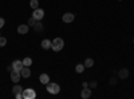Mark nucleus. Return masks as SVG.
Segmentation results:
<instances>
[{
	"label": "nucleus",
	"mask_w": 134,
	"mask_h": 99,
	"mask_svg": "<svg viewBox=\"0 0 134 99\" xmlns=\"http://www.w3.org/2000/svg\"><path fill=\"white\" fill-rule=\"evenodd\" d=\"M64 47V42L62 38H55L54 40H51V48L55 51V52H59L62 51Z\"/></svg>",
	"instance_id": "nucleus-1"
},
{
	"label": "nucleus",
	"mask_w": 134,
	"mask_h": 99,
	"mask_svg": "<svg viewBox=\"0 0 134 99\" xmlns=\"http://www.w3.org/2000/svg\"><path fill=\"white\" fill-rule=\"evenodd\" d=\"M46 86H47V91H48L50 94H59V92H60V86L57 84V83L50 82V83H47Z\"/></svg>",
	"instance_id": "nucleus-2"
},
{
	"label": "nucleus",
	"mask_w": 134,
	"mask_h": 99,
	"mask_svg": "<svg viewBox=\"0 0 134 99\" xmlns=\"http://www.w3.org/2000/svg\"><path fill=\"white\" fill-rule=\"evenodd\" d=\"M35 98H36V91L34 89L23 90V99H35Z\"/></svg>",
	"instance_id": "nucleus-3"
},
{
	"label": "nucleus",
	"mask_w": 134,
	"mask_h": 99,
	"mask_svg": "<svg viewBox=\"0 0 134 99\" xmlns=\"http://www.w3.org/2000/svg\"><path fill=\"white\" fill-rule=\"evenodd\" d=\"M20 78H21L20 71H16V70L11 71V80H12L14 83H19L20 82Z\"/></svg>",
	"instance_id": "nucleus-4"
},
{
	"label": "nucleus",
	"mask_w": 134,
	"mask_h": 99,
	"mask_svg": "<svg viewBox=\"0 0 134 99\" xmlns=\"http://www.w3.org/2000/svg\"><path fill=\"white\" fill-rule=\"evenodd\" d=\"M32 18H35L36 20H42L44 18V11L42 8H36V9H34V12H32Z\"/></svg>",
	"instance_id": "nucleus-5"
},
{
	"label": "nucleus",
	"mask_w": 134,
	"mask_h": 99,
	"mask_svg": "<svg viewBox=\"0 0 134 99\" xmlns=\"http://www.w3.org/2000/svg\"><path fill=\"white\" fill-rule=\"evenodd\" d=\"M74 19H75V15L71 14V12H66L63 15V18H62V20L64 21V23H72Z\"/></svg>",
	"instance_id": "nucleus-6"
},
{
	"label": "nucleus",
	"mask_w": 134,
	"mask_h": 99,
	"mask_svg": "<svg viewBox=\"0 0 134 99\" xmlns=\"http://www.w3.org/2000/svg\"><path fill=\"white\" fill-rule=\"evenodd\" d=\"M81 96L82 99H88L91 96V90H90V87H83V90L81 92Z\"/></svg>",
	"instance_id": "nucleus-7"
},
{
	"label": "nucleus",
	"mask_w": 134,
	"mask_h": 99,
	"mask_svg": "<svg viewBox=\"0 0 134 99\" xmlns=\"http://www.w3.org/2000/svg\"><path fill=\"white\" fill-rule=\"evenodd\" d=\"M129 74H130V71H129L127 68H121V70L118 71V78H119V79H126L127 76H129Z\"/></svg>",
	"instance_id": "nucleus-8"
},
{
	"label": "nucleus",
	"mask_w": 134,
	"mask_h": 99,
	"mask_svg": "<svg viewBox=\"0 0 134 99\" xmlns=\"http://www.w3.org/2000/svg\"><path fill=\"white\" fill-rule=\"evenodd\" d=\"M28 30H30V26L28 24H20L18 27V32H19V34H21V35H26L27 32H28Z\"/></svg>",
	"instance_id": "nucleus-9"
},
{
	"label": "nucleus",
	"mask_w": 134,
	"mask_h": 99,
	"mask_svg": "<svg viewBox=\"0 0 134 99\" xmlns=\"http://www.w3.org/2000/svg\"><path fill=\"white\" fill-rule=\"evenodd\" d=\"M23 67H24L23 60H15V62L12 63V68H14V70H16V71H20Z\"/></svg>",
	"instance_id": "nucleus-10"
},
{
	"label": "nucleus",
	"mask_w": 134,
	"mask_h": 99,
	"mask_svg": "<svg viewBox=\"0 0 134 99\" xmlns=\"http://www.w3.org/2000/svg\"><path fill=\"white\" fill-rule=\"evenodd\" d=\"M20 74H21V78H30L31 76V70L27 67V66H24V67L20 70Z\"/></svg>",
	"instance_id": "nucleus-11"
},
{
	"label": "nucleus",
	"mask_w": 134,
	"mask_h": 99,
	"mask_svg": "<svg viewBox=\"0 0 134 99\" xmlns=\"http://www.w3.org/2000/svg\"><path fill=\"white\" fill-rule=\"evenodd\" d=\"M39 80H40L42 84H47V83H50V76L47 74H42L39 76Z\"/></svg>",
	"instance_id": "nucleus-12"
},
{
	"label": "nucleus",
	"mask_w": 134,
	"mask_h": 99,
	"mask_svg": "<svg viewBox=\"0 0 134 99\" xmlns=\"http://www.w3.org/2000/svg\"><path fill=\"white\" fill-rule=\"evenodd\" d=\"M42 48L43 50H50L51 48V40H48V39L42 40Z\"/></svg>",
	"instance_id": "nucleus-13"
},
{
	"label": "nucleus",
	"mask_w": 134,
	"mask_h": 99,
	"mask_svg": "<svg viewBox=\"0 0 134 99\" xmlns=\"http://www.w3.org/2000/svg\"><path fill=\"white\" fill-rule=\"evenodd\" d=\"M43 28H44V27H43V24L40 23V20H38L36 23H35V26H34V30H35L36 32H42Z\"/></svg>",
	"instance_id": "nucleus-14"
},
{
	"label": "nucleus",
	"mask_w": 134,
	"mask_h": 99,
	"mask_svg": "<svg viewBox=\"0 0 134 99\" xmlns=\"http://www.w3.org/2000/svg\"><path fill=\"white\" fill-rule=\"evenodd\" d=\"M83 64H85V67H86V68H90V67H93V66H94V60H93L91 58H87V59L85 60Z\"/></svg>",
	"instance_id": "nucleus-15"
},
{
	"label": "nucleus",
	"mask_w": 134,
	"mask_h": 99,
	"mask_svg": "<svg viewBox=\"0 0 134 99\" xmlns=\"http://www.w3.org/2000/svg\"><path fill=\"white\" fill-rule=\"evenodd\" d=\"M12 92H14V95L15 94H19V92H23V87L16 83V86H14V89H12Z\"/></svg>",
	"instance_id": "nucleus-16"
},
{
	"label": "nucleus",
	"mask_w": 134,
	"mask_h": 99,
	"mask_svg": "<svg viewBox=\"0 0 134 99\" xmlns=\"http://www.w3.org/2000/svg\"><path fill=\"white\" fill-rule=\"evenodd\" d=\"M85 64H76V67H75V71L78 72V74H82L83 71H85Z\"/></svg>",
	"instance_id": "nucleus-17"
},
{
	"label": "nucleus",
	"mask_w": 134,
	"mask_h": 99,
	"mask_svg": "<svg viewBox=\"0 0 134 99\" xmlns=\"http://www.w3.org/2000/svg\"><path fill=\"white\" fill-rule=\"evenodd\" d=\"M30 5H31L32 9H36V8H39V2H38V0H31Z\"/></svg>",
	"instance_id": "nucleus-18"
},
{
	"label": "nucleus",
	"mask_w": 134,
	"mask_h": 99,
	"mask_svg": "<svg viewBox=\"0 0 134 99\" xmlns=\"http://www.w3.org/2000/svg\"><path fill=\"white\" fill-rule=\"evenodd\" d=\"M23 64H24V66H27V67H30V66L32 64V59H31V58H24Z\"/></svg>",
	"instance_id": "nucleus-19"
},
{
	"label": "nucleus",
	"mask_w": 134,
	"mask_h": 99,
	"mask_svg": "<svg viewBox=\"0 0 134 99\" xmlns=\"http://www.w3.org/2000/svg\"><path fill=\"white\" fill-rule=\"evenodd\" d=\"M36 21H38V20H36L35 18H30V19H28V23H27V24H28V26H32V27H34V26H35V23H36Z\"/></svg>",
	"instance_id": "nucleus-20"
},
{
	"label": "nucleus",
	"mask_w": 134,
	"mask_h": 99,
	"mask_svg": "<svg viewBox=\"0 0 134 99\" xmlns=\"http://www.w3.org/2000/svg\"><path fill=\"white\" fill-rule=\"evenodd\" d=\"M7 44V39L4 36H0V47H4Z\"/></svg>",
	"instance_id": "nucleus-21"
},
{
	"label": "nucleus",
	"mask_w": 134,
	"mask_h": 99,
	"mask_svg": "<svg viewBox=\"0 0 134 99\" xmlns=\"http://www.w3.org/2000/svg\"><path fill=\"white\" fill-rule=\"evenodd\" d=\"M98 86V83H97V80H91L90 83H88V87H90V89H95V87Z\"/></svg>",
	"instance_id": "nucleus-22"
},
{
	"label": "nucleus",
	"mask_w": 134,
	"mask_h": 99,
	"mask_svg": "<svg viewBox=\"0 0 134 99\" xmlns=\"http://www.w3.org/2000/svg\"><path fill=\"white\" fill-rule=\"evenodd\" d=\"M117 78H110V80H109V83L111 84V86H114V84H117Z\"/></svg>",
	"instance_id": "nucleus-23"
},
{
	"label": "nucleus",
	"mask_w": 134,
	"mask_h": 99,
	"mask_svg": "<svg viewBox=\"0 0 134 99\" xmlns=\"http://www.w3.org/2000/svg\"><path fill=\"white\" fill-rule=\"evenodd\" d=\"M4 24H5V20H4L3 18H0V28H3Z\"/></svg>",
	"instance_id": "nucleus-24"
},
{
	"label": "nucleus",
	"mask_w": 134,
	"mask_h": 99,
	"mask_svg": "<svg viewBox=\"0 0 134 99\" xmlns=\"http://www.w3.org/2000/svg\"><path fill=\"white\" fill-rule=\"evenodd\" d=\"M15 98H16V99H23V92H19V94H15Z\"/></svg>",
	"instance_id": "nucleus-25"
},
{
	"label": "nucleus",
	"mask_w": 134,
	"mask_h": 99,
	"mask_svg": "<svg viewBox=\"0 0 134 99\" xmlns=\"http://www.w3.org/2000/svg\"><path fill=\"white\" fill-rule=\"evenodd\" d=\"M12 70H14V68H12V64H11V66H8V67H7V71H9V72L12 71Z\"/></svg>",
	"instance_id": "nucleus-26"
},
{
	"label": "nucleus",
	"mask_w": 134,
	"mask_h": 99,
	"mask_svg": "<svg viewBox=\"0 0 134 99\" xmlns=\"http://www.w3.org/2000/svg\"><path fill=\"white\" fill-rule=\"evenodd\" d=\"M82 86H83V87H88V83H87V82H83V84H82Z\"/></svg>",
	"instance_id": "nucleus-27"
},
{
	"label": "nucleus",
	"mask_w": 134,
	"mask_h": 99,
	"mask_svg": "<svg viewBox=\"0 0 134 99\" xmlns=\"http://www.w3.org/2000/svg\"><path fill=\"white\" fill-rule=\"evenodd\" d=\"M133 43H134V39H133Z\"/></svg>",
	"instance_id": "nucleus-28"
},
{
	"label": "nucleus",
	"mask_w": 134,
	"mask_h": 99,
	"mask_svg": "<svg viewBox=\"0 0 134 99\" xmlns=\"http://www.w3.org/2000/svg\"><path fill=\"white\" fill-rule=\"evenodd\" d=\"M0 36H2V35H0Z\"/></svg>",
	"instance_id": "nucleus-29"
}]
</instances>
